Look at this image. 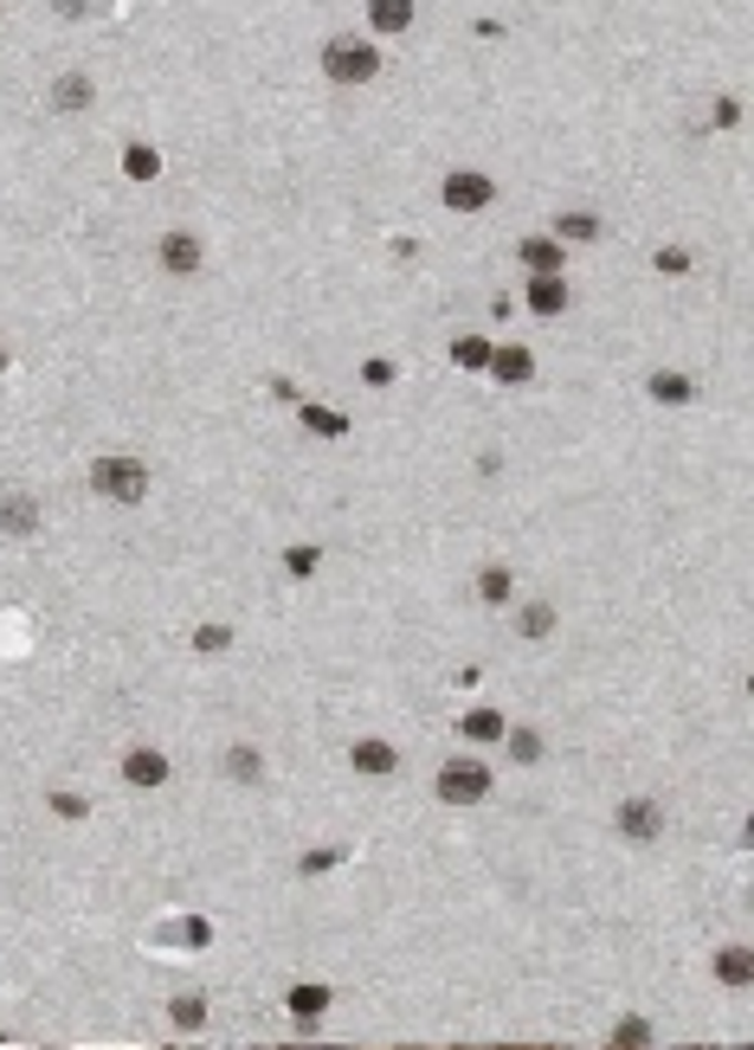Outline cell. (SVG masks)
I'll return each mask as SVG.
<instances>
[{"instance_id": "ac0fdd59", "label": "cell", "mask_w": 754, "mask_h": 1050, "mask_svg": "<svg viewBox=\"0 0 754 1050\" xmlns=\"http://www.w3.org/2000/svg\"><path fill=\"white\" fill-rule=\"evenodd\" d=\"M496 748L510 754V760H516V767H535V760H542V754H548V742H542V735H535V728H523V722H510V728H503V742H496Z\"/></svg>"}, {"instance_id": "4dcf8cb0", "label": "cell", "mask_w": 754, "mask_h": 1050, "mask_svg": "<svg viewBox=\"0 0 754 1050\" xmlns=\"http://www.w3.org/2000/svg\"><path fill=\"white\" fill-rule=\"evenodd\" d=\"M123 175H129V181H155V175H161V149L129 143V149H123Z\"/></svg>"}, {"instance_id": "2e32d148", "label": "cell", "mask_w": 754, "mask_h": 1050, "mask_svg": "<svg viewBox=\"0 0 754 1050\" xmlns=\"http://www.w3.org/2000/svg\"><path fill=\"white\" fill-rule=\"evenodd\" d=\"M484 375H496L503 387H528V380H535V355L516 348V342H510V348H491V368H484Z\"/></svg>"}, {"instance_id": "9c48e42d", "label": "cell", "mask_w": 754, "mask_h": 1050, "mask_svg": "<svg viewBox=\"0 0 754 1050\" xmlns=\"http://www.w3.org/2000/svg\"><path fill=\"white\" fill-rule=\"evenodd\" d=\"M329 1006H336V986H323V979H297V986L284 993V1012L297 1018V1025H316Z\"/></svg>"}, {"instance_id": "ba28073f", "label": "cell", "mask_w": 754, "mask_h": 1050, "mask_svg": "<svg viewBox=\"0 0 754 1050\" xmlns=\"http://www.w3.org/2000/svg\"><path fill=\"white\" fill-rule=\"evenodd\" d=\"M123 787H136V792L168 787V754L161 748H129L123 754Z\"/></svg>"}, {"instance_id": "e575fe53", "label": "cell", "mask_w": 754, "mask_h": 1050, "mask_svg": "<svg viewBox=\"0 0 754 1050\" xmlns=\"http://www.w3.org/2000/svg\"><path fill=\"white\" fill-rule=\"evenodd\" d=\"M362 380H368V387H394V361H387V355H368V361H362Z\"/></svg>"}, {"instance_id": "8fae6325", "label": "cell", "mask_w": 754, "mask_h": 1050, "mask_svg": "<svg viewBox=\"0 0 754 1050\" xmlns=\"http://www.w3.org/2000/svg\"><path fill=\"white\" fill-rule=\"evenodd\" d=\"M155 259H161L168 277H193V271H200V239H193V232H161Z\"/></svg>"}, {"instance_id": "d4e9b609", "label": "cell", "mask_w": 754, "mask_h": 1050, "mask_svg": "<svg viewBox=\"0 0 754 1050\" xmlns=\"http://www.w3.org/2000/svg\"><path fill=\"white\" fill-rule=\"evenodd\" d=\"M452 368H464V375H484V368H491V342L471 336V329H464V336H452Z\"/></svg>"}, {"instance_id": "52a82bcc", "label": "cell", "mask_w": 754, "mask_h": 1050, "mask_svg": "<svg viewBox=\"0 0 754 1050\" xmlns=\"http://www.w3.org/2000/svg\"><path fill=\"white\" fill-rule=\"evenodd\" d=\"M39 523H45L39 496H27V490H7V496H0V535L27 542V535H39Z\"/></svg>"}, {"instance_id": "4fadbf2b", "label": "cell", "mask_w": 754, "mask_h": 1050, "mask_svg": "<svg viewBox=\"0 0 754 1050\" xmlns=\"http://www.w3.org/2000/svg\"><path fill=\"white\" fill-rule=\"evenodd\" d=\"M528 309L535 316H562L567 309V284H562V271H528Z\"/></svg>"}, {"instance_id": "9a60e30c", "label": "cell", "mask_w": 754, "mask_h": 1050, "mask_svg": "<svg viewBox=\"0 0 754 1050\" xmlns=\"http://www.w3.org/2000/svg\"><path fill=\"white\" fill-rule=\"evenodd\" d=\"M220 774H227L232 787H259L264 780V754L252 748V742H232V748L220 754Z\"/></svg>"}, {"instance_id": "74e56055", "label": "cell", "mask_w": 754, "mask_h": 1050, "mask_svg": "<svg viewBox=\"0 0 754 1050\" xmlns=\"http://www.w3.org/2000/svg\"><path fill=\"white\" fill-rule=\"evenodd\" d=\"M7 368H13V361H7V342H0V375H7Z\"/></svg>"}, {"instance_id": "277c9868", "label": "cell", "mask_w": 754, "mask_h": 1050, "mask_svg": "<svg viewBox=\"0 0 754 1050\" xmlns=\"http://www.w3.org/2000/svg\"><path fill=\"white\" fill-rule=\"evenodd\" d=\"M439 200H446L452 213H484V207H496V175H484V168H452V175L439 181Z\"/></svg>"}, {"instance_id": "603a6c76", "label": "cell", "mask_w": 754, "mask_h": 1050, "mask_svg": "<svg viewBox=\"0 0 754 1050\" xmlns=\"http://www.w3.org/2000/svg\"><path fill=\"white\" fill-rule=\"evenodd\" d=\"M168 1025H175V1031H207V999H200V993H175V999H168Z\"/></svg>"}, {"instance_id": "8d00e7d4", "label": "cell", "mask_w": 754, "mask_h": 1050, "mask_svg": "<svg viewBox=\"0 0 754 1050\" xmlns=\"http://www.w3.org/2000/svg\"><path fill=\"white\" fill-rule=\"evenodd\" d=\"M52 13H59V20H84V13H91V0H52Z\"/></svg>"}, {"instance_id": "e0dca14e", "label": "cell", "mask_w": 754, "mask_h": 1050, "mask_svg": "<svg viewBox=\"0 0 754 1050\" xmlns=\"http://www.w3.org/2000/svg\"><path fill=\"white\" fill-rule=\"evenodd\" d=\"M368 27H375L380 39H400L413 27V0H368Z\"/></svg>"}, {"instance_id": "484cf974", "label": "cell", "mask_w": 754, "mask_h": 1050, "mask_svg": "<svg viewBox=\"0 0 754 1050\" xmlns=\"http://www.w3.org/2000/svg\"><path fill=\"white\" fill-rule=\"evenodd\" d=\"M227 651H232L227 619H200V626H193V658H227Z\"/></svg>"}, {"instance_id": "cb8c5ba5", "label": "cell", "mask_w": 754, "mask_h": 1050, "mask_svg": "<svg viewBox=\"0 0 754 1050\" xmlns=\"http://www.w3.org/2000/svg\"><path fill=\"white\" fill-rule=\"evenodd\" d=\"M716 979L729 986V993H742V986L754 979V954H748V947H722V954H716Z\"/></svg>"}, {"instance_id": "83f0119b", "label": "cell", "mask_w": 754, "mask_h": 1050, "mask_svg": "<svg viewBox=\"0 0 754 1050\" xmlns=\"http://www.w3.org/2000/svg\"><path fill=\"white\" fill-rule=\"evenodd\" d=\"M606 1038H612L619 1050H645L651 1038H658V1031H651V1018H645V1012H626L619 1025H612V1031H606Z\"/></svg>"}, {"instance_id": "7a4b0ae2", "label": "cell", "mask_w": 754, "mask_h": 1050, "mask_svg": "<svg viewBox=\"0 0 754 1050\" xmlns=\"http://www.w3.org/2000/svg\"><path fill=\"white\" fill-rule=\"evenodd\" d=\"M149 464L143 458H123V451H111V458H97L91 464V490L104 496V503H143L149 496Z\"/></svg>"}, {"instance_id": "4316f807", "label": "cell", "mask_w": 754, "mask_h": 1050, "mask_svg": "<svg viewBox=\"0 0 754 1050\" xmlns=\"http://www.w3.org/2000/svg\"><path fill=\"white\" fill-rule=\"evenodd\" d=\"M516 632H523L528 644H542V638H555V606H548V600H528L523 612H516Z\"/></svg>"}, {"instance_id": "44dd1931", "label": "cell", "mask_w": 754, "mask_h": 1050, "mask_svg": "<svg viewBox=\"0 0 754 1050\" xmlns=\"http://www.w3.org/2000/svg\"><path fill=\"white\" fill-rule=\"evenodd\" d=\"M510 594H516V574H510L503 561L478 567V600H484V606H510Z\"/></svg>"}, {"instance_id": "836d02e7", "label": "cell", "mask_w": 754, "mask_h": 1050, "mask_svg": "<svg viewBox=\"0 0 754 1050\" xmlns=\"http://www.w3.org/2000/svg\"><path fill=\"white\" fill-rule=\"evenodd\" d=\"M690 252H683V245H658V252H651V271H664V277H683V271H690Z\"/></svg>"}, {"instance_id": "d6a6232c", "label": "cell", "mask_w": 754, "mask_h": 1050, "mask_svg": "<svg viewBox=\"0 0 754 1050\" xmlns=\"http://www.w3.org/2000/svg\"><path fill=\"white\" fill-rule=\"evenodd\" d=\"M175 935L168 941H181V947H213V922L207 915H181V922H168Z\"/></svg>"}, {"instance_id": "5b68a950", "label": "cell", "mask_w": 754, "mask_h": 1050, "mask_svg": "<svg viewBox=\"0 0 754 1050\" xmlns=\"http://www.w3.org/2000/svg\"><path fill=\"white\" fill-rule=\"evenodd\" d=\"M612 831L626 838V844H658L664 838V806L658 799H619V812H612Z\"/></svg>"}, {"instance_id": "d590c367", "label": "cell", "mask_w": 754, "mask_h": 1050, "mask_svg": "<svg viewBox=\"0 0 754 1050\" xmlns=\"http://www.w3.org/2000/svg\"><path fill=\"white\" fill-rule=\"evenodd\" d=\"M716 123L722 129H735V123H742V97H716Z\"/></svg>"}, {"instance_id": "7402d4cb", "label": "cell", "mask_w": 754, "mask_h": 1050, "mask_svg": "<svg viewBox=\"0 0 754 1050\" xmlns=\"http://www.w3.org/2000/svg\"><path fill=\"white\" fill-rule=\"evenodd\" d=\"M516 259L528 271H562V239H548V232H528L523 245H516Z\"/></svg>"}, {"instance_id": "6da1fadb", "label": "cell", "mask_w": 754, "mask_h": 1050, "mask_svg": "<svg viewBox=\"0 0 754 1050\" xmlns=\"http://www.w3.org/2000/svg\"><path fill=\"white\" fill-rule=\"evenodd\" d=\"M323 77H329V84H375L380 77L375 39H355V33L323 39Z\"/></svg>"}, {"instance_id": "ffe728a7", "label": "cell", "mask_w": 754, "mask_h": 1050, "mask_svg": "<svg viewBox=\"0 0 754 1050\" xmlns=\"http://www.w3.org/2000/svg\"><path fill=\"white\" fill-rule=\"evenodd\" d=\"M548 239H562V245H594V239H600V213H580V207H574V213H555V232H548Z\"/></svg>"}, {"instance_id": "1f68e13d", "label": "cell", "mask_w": 754, "mask_h": 1050, "mask_svg": "<svg viewBox=\"0 0 754 1050\" xmlns=\"http://www.w3.org/2000/svg\"><path fill=\"white\" fill-rule=\"evenodd\" d=\"M316 561H323V548H316V542H291V548H284V574H291V580H310Z\"/></svg>"}, {"instance_id": "f1b7e54d", "label": "cell", "mask_w": 754, "mask_h": 1050, "mask_svg": "<svg viewBox=\"0 0 754 1050\" xmlns=\"http://www.w3.org/2000/svg\"><path fill=\"white\" fill-rule=\"evenodd\" d=\"M45 806H52V819H65V826H84V819H91V799L72 792V787H52L45 792Z\"/></svg>"}, {"instance_id": "f546056e", "label": "cell", "mask_w": 754, "mask_h": 1050, "mask_svg": "<svg viewBox=\"0 0 754 1050\" xmlns=\"http://www.w3.org/2000/svg\"><path fill=\"white\" fill-rule=\"evenodd\" d=\"M348 863V844H316V851H303L297 858V876H329Z\"/></svg>"}, {"instance_id": "5bb4252c", "label": "cell", "mask_w": 754, "mask_h": 1050, "mask_svg": "<svg viewBox=\"0 0 754 1050\" xmlns=\"http://www.w3.org/2000/svg\"><path fill=\"white\" fill-rule=\"evenodd\" d=\"M503 728H510V715L491 710V703L464 710V722H458V735H464V742H478V748H496V742H503Z\"/></svg>"}, {"instance_id": "d6986e66", "label": "cell", "mask_w": 754, "mask_h": 1050, "mask_svg": "<svg viewBox=\"0 0 754 1050\" xmlns=\"http://www.w3.org/2000/svg\"><path fill=\"white\" fill-rule=\"evenodd\" d=\"M297 426L310 432V439H348V413H336V407H297Z\"/></svg>"}, {"instance_id": "3957f363", "label": "cell", "mask_w": 754, "mask_h": 1050, "mask_svg": "<svg viewBox=\"0 0 754 1050\" xmlns=\"http://www.w3.org/2000/svg\"><path fill=\"white\" fill-rule=\"evenodd\" d=\"M496 787L491 760H478V754H458V760H446L439 767V780H432V792L446 799V806H484Z\"/></svg>"}, {"instance_id": "7c38bea8", "label": "cell", "mask_w": 754, "mask_h": 1050, "mask_svg": "<svg viewBox=\"0 0 754 1050\" xmlns=\"http://www.w3.org/2000/svg\"><path fill=\"white\" fill-rule=\"evenodd\" d=\"M97 104V84H91V72H59L52 77V111L59 116H77Z\"/></svg>"}, {"instance_id": "8992f818", "label": "cell", "mask_w": 754, "mask_h": 1050, "mask_svg": "<svg viewBox=\"0 0 754 1050\" xmlns=\"http://www.w3.org/2000/svg\"><path fill=\"white\" fill-rule=\"evenodd\" d=\"M348 774H362V780H394V774H400V748L380 742V735H362V742L348 748Z\"/></svg>"}, {"instance_id": "30bf717a", "label": "cell", "mask_w": 754, "mask_h": 1050, "mask_svg": "<svg viewBox=\"0 0 754 1050\" xmlns=\"http://www.w3.org/2000/svg\"><path fill=\"white\" fill-rule=\"evenodd\" d=\"M645 393H651L658 407H671V413H683V407H697V393H703V387H697L690 375H678V368H658V375L645 380Z\"/></svg>"}]
</instances>
